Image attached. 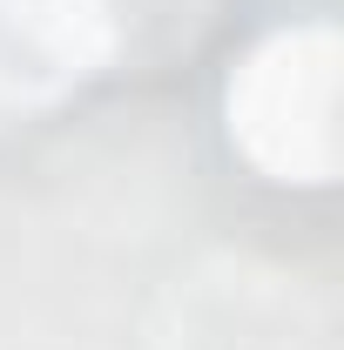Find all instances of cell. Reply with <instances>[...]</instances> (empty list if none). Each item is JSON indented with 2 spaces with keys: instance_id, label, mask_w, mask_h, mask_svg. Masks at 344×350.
<instances>
[{
  "instance_id": "1",
  "label": "cell",
  "mask_w": 344,
  "mask_h": 350,
  "mask_svg": "<svg viewBox=\"0 0 344 350\" xmlns=\"http://www.w3.org/2000/svg\"><path fill=\"white\" fill-rule=\"evenodd\" d=\"M324 47L317 34H277L257 61L243 68V81H230V135L284 182H310L324 169Z\"/></svg>"
}]
</instances>
